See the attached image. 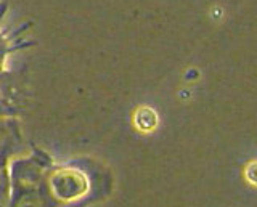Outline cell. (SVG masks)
<instances>
[]
</instances>
